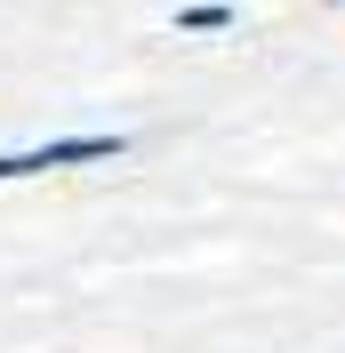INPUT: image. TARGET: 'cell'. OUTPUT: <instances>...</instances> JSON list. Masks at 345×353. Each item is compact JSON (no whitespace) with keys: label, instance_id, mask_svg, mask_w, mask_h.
Listing matches in <instances>:
<instances>
[{"label":"cell","instance_id":"3","mask_svg":"<svg viewBox=\"0 0 345 353\" xmlns=\"http://www.w3.org/2000/svg\"><path fill=\"white\" fill-rule=\"evenodd\" d=\"M322 8H345V0H322Z\"/></svg>","mask_w":345,"mask_h":353},{"label":"cell","instance_id":"2","mask_svg":"<svg viewBox=\"0 0 345 353\" xmlns=\"http://www.w3.org/2000/svg\"><path fill=\"white\" fill-rule=\"evenodd\" d=\"M233 24V8L225 0H201V8H177V32H225Z\"/></svg>","mask_w":345,"mask_h":353},{"label":"cell","instance_id":"1","mask_svg":"<svg viewBox=\"0 0 345 353\" xmlns=\"http://www.w3.org/2000/svg\"><path fill=\"white\" fill-rule=\"evenodd\" d=\"M129 153V137H112V129H97V137H57V145H41V169H81V161H121Z\"/></svg>","mask_w":345,"mask_h":353}]
</instances>
